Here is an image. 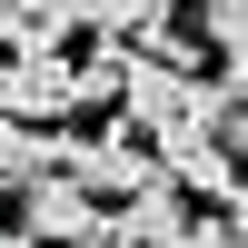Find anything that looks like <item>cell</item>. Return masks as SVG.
<instances>
[{"label": "cell", "mask_w": 248, "mask_h": 248, "mask_svg": "<svg viewBox=\"0 0 248 248\" xmlns=\"http://www.w3.org/2000/svg\"><path fill=\"white\" fill-rule=\"evenodd\" d=\"M60 179H79V199H99V209H129V199L169 189V169H159L119 119H109V129H90V139H60Z\"/></svg>", "instance_id": "1"}, {"label": "cell", "mask_w": 248, "mask_h": 248, "mask_svg": "<svg viewBox=\"0 0 248 248\" xmlns=\"http://www.w3.org/2000/svg\"><path fill=\"white\" fill-rule=\"evenodd\" d=\"M0 119H20V129L79 119V70H70V50H20V60H0Z\"/></svg>", "instance_id": "2"}, {"label": "cell", "mask_w": 248, "mask_h": 248, "mask_svg": "<svg viewBox=\"0 0 248 248\" xmlns=\"http://www.w3.org/2000/svg\"><path fill=\"white\" fill-rule=\"evenodd\" d=\"M30 248H109V209L99 199H79V179H30L20 189V218H10Z\"/></svg>", "instance_id": "3"}, {"label": "cell", "mask_w": 248, "mask_h": 248, "mask_svg": "<svg viewBox=\"0 0 248 248\" xmlns=\"http://www.w3.org/2000/svg\"><path fill=\"white\" fill-rule=\"evenodd\" d=\"M50 169H60V139H50V129H20V119H0V189L20 199L30 179H50Z\"/></svg>", "instance_id": "4"}, {"label": "cell", "mask_w": 248, "mask_h": 248, "mask_svg": "<svg viewBox=\"0 0 248 248\" xmlns=\"http://www.w3.org/2000/svg\"><path fill=\"white\" fill-rule=\"evenodd\" d=\"M129 60H139V50H119V40H90V50L70 60V70H79V109H90V99H119V90H129Z\"/></svg>", "instance_id": "5"}, {"label": "cell", "mask_w": 248, "mask_h": 248, "mask_svg": "<svg viewBox=\"0 0 248 248\" xmlns=\"http://www.w3.org/2000/svg\"><path fill=\"white\" fill-rule=\"evenodd\" d=\"M199 30H209L218 60H238L248 50V0H199Z\"/></svg>", "instance_id": "6"}, {"label": "cell", "mask_w": 248, "mask_h": 248, "mask_svg": "<svg viewBox=\"0 0 248 248\" xmlns=\"http://www.w3.org/2000/svg\"><path fill=\"white\" fill-rule=\"evenodd\" d=\"M229 229L248 238V169H238V189H229Z\"/></svg>", "instance_id": "7"}, {"label": "cell", "mask_w": 248, "mask_h": 248, "mask_svg": "<svg viewBox=\"0 0 248 248\" xmlns=\"http://www.w3.org/2000/svg\"><path fill=\"white\" fill-rule=\"evenodd\" d=\"M0 248H30V238H20V229H10V218H0Z\"/></svg>", "instance_id": "8"}]
</instances>
